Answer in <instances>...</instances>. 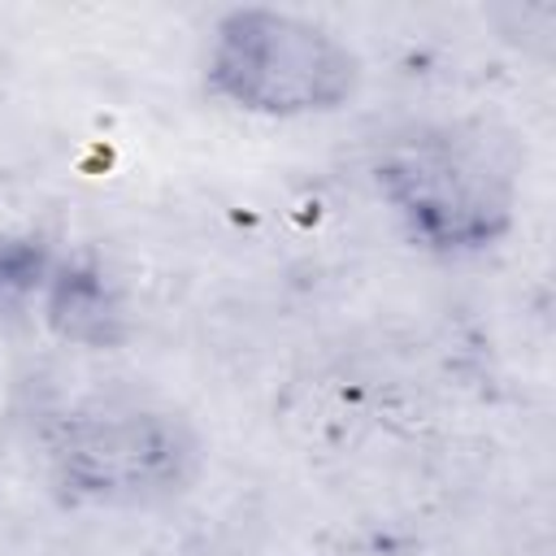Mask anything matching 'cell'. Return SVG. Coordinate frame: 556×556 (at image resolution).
<instances>
[{"label": "cell", "instance_id": "5", "mask_svg": "<svg viewBox=\"0 0 556 556\" xmlns=\"http://www.w3.org/2000/svg\"><path fill=\"white\" fill-rule=\"evenodd\" d=\"M52 265H56V252L39 235L0 230V317L35 304Z\"/></svg>", "mask_w": 556, "mask_h": 556}, {"label": "cell", "instance_id": "3", "mask_svg": "<svg viewBox=\"0 0 556 556\" xmlns=\"http://www.w3.org/2000/svg\"><path fill=\"white\" fill-rule=\"evenodd\" d=\"M356 48L317 17L239 4L226 9L204 48V91L239 113L295 122L339 113L361 91Z\"/></svg>", "mask_w": 556, "mask_h": 556}, {"label": "cell", "instance_id": "1", "mask_svg": "<svg viewBox=\"0 0 556 556\" xmlns=\"http://www.w3.org/2000/svg\"><path fill=\"white\" fill-rule=\"evenodd\" d=\"M369 174L408 243L430 256H482L517 226V169L486 130L408 122L378 143Z\"/></svg>", "mask_w": 556, "mask_h": 556}, {"label": "cell", "instance_id": "4", "mask_svg": "<svg viewBox=\"0 0 556 556\" xmlns=\"http://www.w3.org/2000/svg\"><path fill=\"white\" fill-rule=\"evenodd\" d=\"M39 313L48 330L74 348L87 352H113L130 339V304L122 282L109 274V265L91 252L56 256L43 291H39Z\"/></svg>", "mask_w": 556, "mask_h": 556}, {"label": "cell", "instance_id": "2", "mask_svg": "<svg viewBox=\"0 0 556 556\" xmlns=\"http://www.w3.org/2000/svg\"><path fill=\"white\" fill-rule=\"evenodd\" d=\"M204 439L169 404L91 395L65 408L48 434V478L74 508H156L195 486Z\"/></svg>", "mask_w": 556, "mask_h": 556}]
</instances>
